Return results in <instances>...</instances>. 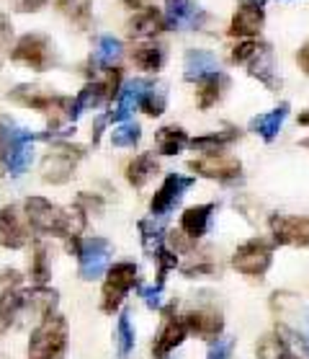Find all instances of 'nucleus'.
Wrapping results in <instances>:
<instances>
[{"mask_svg": "<svg viewBox=\"0 0 309 359\" xmlns=\"http://www.w3.org/2000/svg\"><path fill=\"white\" fill-rule=\"evenodd\" d=\"M26 220L36 233H47V236H62V238H78L82 230V212H67L57 204L47 202L44 196H31L24 204Z\"/></svg>", "mask_w": 309, "mask_h": 359, "instance_id": "obj_1", "label": "nucleus"}, {"mask_svg": "<svg viewBox=\"0 0 309 359\" xmlns=\"http://www.w3.org/2000/svg\"><path fill=\"white\" fill-rule=\"evenodd\" d=\"M34 135L18 127L10 116L0 114V158L6 161L10 176H21L34 161Z\"/></svg>", "mask_w": 309, "mask_h": 359, "instance_id": "obj_2", "label": "nucleus"}, {"mask_svg": "<svg viewBox=\"0 0 309 359\" xmlns=\"http://www.w3.org/2000/svg\"><path fill=\"white\" fill-rule=\"evenodd\" d=\"M67 351V320L62 316H47L31 331L29 359H65Z\"/></svg>", "mask_w": 309, "mask_h": 359, "instance_id": "obj_3", "label": "nucleus"}, {"mask_svg": "<svg viewBox=\"0 0 309 359\" xmlns=\"http://www.w3.org/2000/svg\"><path fill=\"white\" fill-rule=\"evenodd\" d=\"M70 251H75L78 256V269H80L82 279H98L103 271L108 269V262H111V243L106 238H73L70 243Z\"/></svg>", "mask_w": 309, "mask_h": 359, "instance_id": "obj_4", "label": "nucleus"}, {"mask_svg": "<svg viewBox=\"0 0 309 359\" xmlns=\"http://www.w3.org/2000/svg\"><path fill=\"white\" fill-rule=\"evenodd\" d=\"M137 285V266L131 262H119L114 264L106 274V282H103V292H101V311L103 313H114L122 308L124 297L129 294L131 287Z\"/></svg>", "mask_w": 309, "mask_h": 359, "instance_id": "obj_5", "label": "nucleus"}, {"mask_svg": "<svg viewBox=\"0 0 309 359\" xmlns=\"http://www.w3.org/2000/svg\"><path fill=\"white\" fill-rule=\"evenodd\" d=\"M271 262H273V243L263 238H252L243 243L232 256V266L245 277H263L271 269Z\"/></svg>", "mask_w": 309, "mask_h": 359, "instance_id": "obj_6", "label": "nucleus"}, {"mask_svg": "<svg viewBox=\"0 0 309 359\" xmlns=\"http://www.w3.org/2000/svg\"><path fill=\"white\" fill-rule=\"evenodd\" d=\"M273 308L278 318L284 320L286 331L296 339H301V346L309 351V308H304L296 294L276 292L273 294Z\"/></svg>", "mask_w": 309, "mask_h": 359, "instance_id": "obj_7", "label": "nucleus"}, {"mask_svg": "<svg viewBox=\"0 0 309 359\" xmlns=\"http://www.w3.org/2000/svg\"><path fill=\"white\" fill-rule=\"evenodd\" d=\"M82 158V147L70 145V142H57L52 147L41 163V179L47 184H65L73 176L75 165Z\"/></svg>", "mask_w": 309, "mask_h": 359, "instance_id": "obj_8", "label": "nucleus"}, {"mask_svg": "<svg viewBox=\"0 0 309 359\" xmlns=\"http://www.w3.org/2000/svg\"><path fill=\"white\" fill-rule=\"evenodd\" d=\"M10 60L41 73V70H47V67L55 62V47H52V41H49L47 36H41V34H26V36L18 39L16 47H13Z\"/></svg>", "mask_w": 309, "mask_h": 359, "instance_id": "obj_9", "label": "nucleus"}, {"mask_svg": "<svg viewBox=\"0 0 309 359\" xmlns=\"http://www.w3.org/2000/svg\"><path fill=\"white\" fill-rule=\"evenodd\" d=\"M268 225H271V233H273V243L309 248V217H299V215H271Z\"/></svg>", "mask_w": 309, "mask_h": 359, "instance_id": "obj_10", "label": "nucleus"}, {"mask_svg": "<svg viewBox=\"0 0 309 359\" xmlns=\"http://www.w3.org/2000/svg\"><path fill=\"white\" fill-rule=\"evenodd\" d=\"M188 168L203 179H220V181H229L240 176L243 171V165L237 158H229V156H222V153H214V156H203V158H196L188 163Z\"/></svg>", "mask_w": 309, "mask_h": 359, "instance_id": "obj_11", "label": "nucleus"}, {"mask_svg": "<svg viewBox=\"0 0 309 359\" xmlns=\"http://www.w3.org/2000/svg\"><path fill=\"white\" fill-rule=\"evenodd\" d=\"M194 187V179H186V176H178V173H168L163 181V187L154 191L152 202H150V210L152 215H165L171 212L173 207L178 204V199L186 194L188 189Z\"/></svg>", "mask_w": 309, "mask_h": 359, "instance_id": "obj_12", "label": "nucleus"}, {"mask_svg": "<svg viewBox=\"0 0 309 359\" xmlns=\"http://www.w3.org/2000/svg\"><path fill=\"white\" fill-rule=\"evenodd\" d=\"M29 220L16 207H3L0 210V243L6 248H21L29 243Z\"/></svg>", "mask_w": 309, "mask_h": 359, "instance_id": "obj_13", "label": "nucleus"}, {"mask_svg": "<svg viewBox=\"0 0 309 359\" xmlns=\"http://www.w3.org/2000/svg\"><path fill=\"white\" fill-rule=\"evenodd\" d=\"M186 320L188 334L199 336V339H206V341H214L220 339L222 328H224V320L214 308H196V311H188L183 316Z\"/></svg>", "mask_w": 309, "mask_h": 359, "instance_id": "obj_14", "label": "nucleus"}, {"mask_svg": "<svg viewBox=\"0 0 309 359\" xmlns=\"http://www.w3.org/2000/svg\"><path fill=\"white\" fill-rule=\"evenodd\" d=\"M147 88H150V81H142V78H134V81H127L124 88H119V104L111 111V122H124L129 119L139 107H142V98H145Z\"/></svg>", "mask_w": 309, "mask_h": 359, "instance_id": "obj_15", "label": "nucleus"}, {"mask_svg": "<svg viewBox=\"0 0 309 359\" xmlns=\"http://www.w3.org/2000/svg\"><path fill=\"white\" fill-rule=\"evenodd\" d=\"M186 336H188L186 320L168 313V316H165L163 328H160V334H157V339H154L152 354L157 359H165L173 349H175V346H180V344H183V339H186Z\"/></svg>", "mask_w": 309, "mask_h": 359, "instance_id": "obj_16", "label": "nucleus"}, {"mask_svg": "<svg viewBox=\"0 0 309 359\" xmlns=\"http://www.w3.org/2000/svg\"><path fill=\"white\" fill-rule=\"evenodd\" d=\"M263 21H266V13H263V6H255V3H243L237 13L232 16V24H229V34L232 36H243V39H250L263 29Z\"/></svg>", "mask_w": 309, "mask_h": 359, "instance_id": "obj_17", "label": "nucleus"}, {"mask_svg": "<svg viewBox=\"0 0 309 359\" xmlns=\"http://www.w3.org/2000/svg\"><path fill=\"white\" fill-rule=\"evenodd\" d=\"M220 73V60L217 55L206 52V49H188L183 57V78L191 83H199L209 75Z\"/></svg>", "mask_w": 309, "mask_h": 359, "instance_id": "obj_18", "label": "nucleus"}, {"mask_svg": "<svg viewBox=\"0 0 309 359\" xmlns=\"http://www.w3.org/2000/svg\"><path fill=\"white\" fill-rule=\"evenodd\" d=\"M165 26H168L165 24V13H160L157 8H142L129 18L127 32L134 39H150L154 34L165 32Z\"/></svg>", "mask_w": 309, "mask_h": 359, "instance_id": "obj_19", "label": "nucleus"}, {"mask_svg": "<svg viewBox=\"0 0 309 359\" xmlns=\"http://www.w3.org/2000/svg\"><path fill=\"white\" fill-rule=\"evenodd\" d=\"M212 212H214V204H196V207H188L186 212L180 215V230H183L191 241H199V238L206 236V230H209Z\"/></svg>", "mask_w": 309, "mask_h": 359, "instance_id": "obj_20", "label": "nucleus"}, {"mask_svg": "<svg viewBox=\"0 0 309 359\" xmlns=\"http://www.w3.org/2000/svg\"><path fill=\"white\" fill-rule=\"evenodd\" d=\"M124 55V44L114 36H101L96 41V49H93V55H90V67H96V70H111V67L122 60Z\"/></svg>", "mask_w": 309, "mask_h": 359, "instance_id": "obj_21", "label": "nucleus"}, {"mask_svg": "<svg viewBox=\"0 0 309 359\" xmlns=\"http://www.w3.org/2000/svg\"><path fill=\"white\" fill-rule=\"evenodd\" d=\"M286 116H289V104H281V107H276L273 111H266V114L255 116L250 122V130L255 132L258 137L266 140V142H271V140H276V135L281 132Z\"/></svg>", "mask_w": 309, "mask_h": 359, "instance_id": "obj_22", "label": "nucleus"}, {"mask_svg": "<svg viewBox=\"0 0 309 359\" xmlns=\"http://www.w3.org/2000/svg\"><path fill=\"white\" fill-rule=\"evenodd\" d=\"M199 21V8L194 0H165V24L173 29H186L196 26Z\"/></svg>", "mask_w": 309, "mask_h": 359, "instance_id": "obj_23", "label": "nucleus"}, {"mask_svg": "<svg viewBox=\"0 0 309 359\" xmlns=\"http://www.w3.org/2000/svg\"><path fill=\"white\" fill-rule=\"evenodd\" d=\"M131 60H134V65H137L139 70H147V73L160 70L165 62V47L163 44H154V41L137 44L134 52H131Z\"/></svg>", "mask_w": 309, "mask_h": 359, "instance_id": "obj_24", "label": "nucleus"}, {"mask_svg": "<svg viewBox=\"0 0 309 359\" xmlns=\"http://www.w3.org/2000/svg\"><path fill=\"white\" fill-rule=\"evenodd\" d=\"M245 65L250 67L252 78L263 81L266 86H276V81H273V55H271L268 44H258V49L252 52V57Z\"/></svg>", "mask_w": 309, "mask_h": 359, "instance_id": "obj_25", "label": "nucleus"}, {"mask_svg": "<svg viewBox=\"0 0 309 359\" xmlns=\"http://www.w3.org/2000/svg\"><path fill=\"white\" fill-rule=\"evenodd\" d=\"M157 168H160V165H157L152 153H142V156H137L129 165H127V181H129L134 189H142L147 181L157 173Z\"/></svg>", "mask_w": 309, "mask_h": 359, "instance_id": "obj_26", "label": "nucleus"}, {"mask_svg": "<svg viewBox=\"0 0 309 359\" xmlns=\"http://www.w3.org/2000/svg\"><path fill=\"white\" fill-rule=\"evenodd\" d=\"M108 88H106V83H88L85 88L78 93V98H75V104H73V116L82 114L85 109H96L101 107L103 101H108Z\"/></svg>", "mask_w": 309, "mask_h": 359, "instance_id": "obj_27", "label": "nucleus"}, {"mask_svg": "<svg viewBox=\"0 0 309 359\" xmlns=\"http://www.w3.org/2000/svg\"><path fill=\"white\" fill-rule=\"evenodd\" d=\"M154 142H157V150H160L163 156H175V153H180V150L191 142V140H188V135L180 130V127L168 124V127H163V130L157 132Z\"/></svg>", "mask_w": 309, "mask_h": 359, "instance_id": "obj_28", "label": "nucleus"}, {"mask_svg": "<svg viewBox=\"0 0 309 359\" xmlns=\"http://www.w3.org/2000/svg\"><path fill=\"white\" fill-rule=\"evenodd\" d=\"M227 86V78L222 73H214L209 78H203L199 81V90H196V98H199V107L201 109H209L214 107L222 96V88Z\"/></svg>", "mask_w": 309, "mask_h": 359, "instance_id": "obj_29", "label": "nucleus"}, {"mask_svg": "<svg viewBox=\"0 0 309 359\" xmlns=\"http://www.w3.org/2000/svg\"><path fill=\"white\" fill-rule=\"evenodd\" d=\"M232 140H237V132L227 130V132H214V135H206V137H196V140H191L188 145L194 147V150L206 153V156H214V153H222Z\"/></svg>", "mask_w": 309, "mask_h": 359, "instance_id": "obj_30", "label": "nucleus"}, {"mask_svg": "<svg viewBox=\"0 0 309 359\" xmlns=\"http://www.w3.org/2000/svg\"><path fill=\"white\" fill-rule=\"evenodd\" d=\"M21 308H24V297L16 290H6V292L0 294V334L8 331Z\"/></svg>", "mask_w": 309, "mask_h": 359, "instance_id": "obj_31", "label": "nucleus"}, {"mask_svg": "<svg viewBox=\"0 0 309 359\" xmlns=\"http://www.w3.org/2000/svg\"><path fill=\"white\" fill-rule=\"evenodd\" d=\"M24 302H29V308H31L36 316H41V320L52 316L55 311V305H57V292L55 290H47V287H36L29 297H24Z\"/></svg>", "mask_w": 309, "mask_h": 359, "instance_id": "obj_32", "label": "nucleus"}, {"mask_svg": "<svg viewBox=\"0 0 309 359\" xmlns=\"http://www.w3.org/2000/svg\"><path fill=\"white\" fill-rule=\"evenodd\" d=\"M165 104H168V90H165V83H150L145 98H142V111L147 116H160L165 111Z\"/></svg>", "mask_w": 309, "mask_h": 359, "instance_id": "obj_33", "label": "nucleus"}, {"mask_svg": "<svg viewBox=\"0 0 309 359\" xmlns=\"http://www.w3.org/2000/svg\"><path fill=\"white\" fill-rule=\"evenodd\" d=\"M57 8L65 13L75 26L80 29H88L90 24V0H57Z\"/></svg>", "mask_w": 309, "mask_h": 359, "instance_id": "obj_34", "label": "nucleus"}, {"mask_svg": "<svg viewBox=\"0 0 309 359\" xmlns=\"http://www.w3.org/2000/svg\"><path fill=\"white\" fill-rule=\"evenodd\" d=\"M134 349V328H131V320H129V313L124 311L119 316V323H116V351H119V357L127 359Z\"/></svg>", "mask_w": 309, "mask_h": 359, "instance_id": "obj_35", "label": "nucleus"}, {"mask_svg": "<svg viewBox=\"0 0 309 359\" xmlns=\"http://www.w3.org/2000/svg\"><path fill=\"white\" fill-rule=\"evenodd\" d=\"M289 341L284 334H268L263 336L258 344V357L261 359H281L284 354H289Z\"/></svg>", "mask_w": 309, "mask_h": 359, "instance_id": "obj_36", "label": "nucleus"}, {"mask_svg": "<svg viewBox=\"0 0 309 359\" xmlns=\"http://www.w3.org/2000/svg\"><path fill=\"white\" fill-rule=\"evenodd\" d=\"M139 233H142V245H145L147 253L157 256V253L165 248V230L163 228H154L152 222L145 220V222H139Z\"/></svg>", "mask_w": 309, "mask_h": 359, "instance_id": "obj_37", "label": "nucleus"}, {"mask_svg": "<svg viewBox=\"0 0 309 359\" xmlns=\"http://www.w3.org/2000/svg\"><path fill=\"white\" fill-rule=\"evenodd\" d=\"M49 259H47V248L41 243H36L34 248V259H31V279L36 282L39 287H44V282L49 279Z\"/></svg>", "mask_w": 309, "mask_h": 359, "instance_id": "obj_38", "label": "nucleus"}, {"mask_svg": "<svg viewBox=\"0 0 309 359\" xmlns=\"http://www.w3.org/2000/svg\"><path fill=\"white\" fill-rule=\"evenodd\" d=\"M139 137H142V130H139V124H134V122H127L111 132V142H114L116 147H134L139 142Z\"/></svg>", "mask_w": 309, "mask_h": 359, "instance_id": "obj_39", "label": "nucleus"}, {"mask_svg": "<svg viewBox=\"0 0 309 359\" xmlns=\"http://www.w3.org/2000/svg\"><path fill=\"white\" fill-rule=\"evenodd\" d=\"M10 36H13V26H10L8 16H3V13H0V65H3V60L8 57Z\"/></svg>", "mask_w": 309, "mask_h": 359, "instance_id": "obj_40", "label": "nucleus"}, {"mask_svg": "<svg viewBox=\"0 0 309 359\" xmlns=\"http://www.w3.org/2000/svg\"><path fill=\"white\" fill-rule=\"evenodd\" d=\"M255 49H258V41H243V44L235 47V52H232V62H235V65H245V62L252 57Z\"/></svg>", "mask_w": 309, "mask_h": 359, "instance_id": "obj_41", "label": "nucleus"}, {"mask_svg": "<svg viewBox=\"0 0 309 359\" xmlns=\"http://www.w3.org/2000/svg\"><path fill=\"white\" fill-rule=\"evenodd\" d=\"M232 354V341L229 339H214L209 346V359H229Z\"/></svg>", "mask_w": 309, "mask_h": 359, "instance_id": "obj_42", "label": "nucleus"}, {"mask_svg": "<svg viewBox=\"0 0 309 359\" xmlns=\"http://www.w3.org/2000/svg\"><path fill=\"white\" fill-rule=\"evenodd\" d=\"M142 297L150 308H160V302H163V285L157 287V290H150V287H142Z\"/></svg>", "mask_w": 309, "mask_h": 359, "instance_id": "obj_43", "label": "nucleus"}, {"mask_svg": "<svg viewBox=\"0 0 309 359\" xmlns=\"http://www.w3.org/2000/svg\"><path fill=\"white\" fill-rule=\"evenodd\" d=\"M16 3V11L21 13H29V11H39L47 6V0H13Z\"/></svg>", "mask_w": 309, "mask_h": 359, "instance_id": "obj_44", "label": "nucleus"}, {"mask_svg": "<svg viewBox=\"0 0 309 359\" xmlns=\"http://www.w3.org/2000/svg\"><path fill=\"white\" fill-rule=\"evenodd\" d=\"M296 60H299V65H301V70L309 75V41L304 44V47L299 49V55H296Z\"/></svg>", "mask_w": 309, "mask_h": 359, "instance_id": "obj_45", "label": "nucleus"}, {"mask_svg": "<svg viewBox=\"0 0 309 359\" xmlns=\"http://www.w3.org/2000/svg\"><path fill=\"white\" fill-rule=\"evenodd\" d=\"M299 124H304V127H309V111H304V114H299Z\"/></svg>", "mask_w": 309, "mask_h": 359, "instance_id": "obj_46", "label": "nucleus"}, {"mask_svg": "<svg viewBox=\"0 0 309 359\" xmlns=\"http://www.w3.org/2000/svg\"><path fill=\"white\" fill-rule=\"evenodd\" d=\"M281 359H299V357H294L292 351H289V354H284V357H281Z\"/></svg>", "mask_w": 309, "mask_h": 359, "instance_id": "obj_47", "label": "nucleus"}, {"mask_svg": "<svg viewBox=\"0 0 309 359\" xmlns=\"http://www.w3.org/2000/svg\"><path fill=\"white\" fill-rule=\"evenodd\" d=\"M250 3H255V6H263V3H266V0H250Z\"/></svg>", "mask_w": 309, "mask_h": 359, "instance_id": "obj_48", "label": "nucleus"}, {"mask_svg": "<svg viewBox=\"0 0 309 359\" xmlns=\"http://www.w3.org/2000/svg\"><path fill=\"white\" fill-rule=\"evenodd\" d=\"M301 145H304V147H309V140H304V142H301Z\"/></svg>", "mask_w": 309, "mask_h": 359, "instance_id": "obj_49", "label": "nucleus"}]
</instances>
